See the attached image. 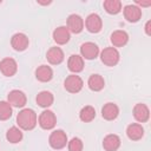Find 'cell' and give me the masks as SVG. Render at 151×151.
Returning <instances> with one entry per match:
<instances>
[{"label": "cell", "mask_w": 151, "mask_h": 151, "mask_svg": "<svg viewBox=\"0 0 151 151\" xmlns=\"http://www.w3.org/2000/svg\"><path fill=\"white\" fill-rule=\"evenodd\" d=\"M120 144H122V140L119 136L114 133H110L105 136L103 139V147L105 151H117L120 147Z\"/></svg>", "instance_id": "obj_15"}, {"label": "cell", "mask_w": 151, "mask_h": 151, "mask_svg": "<svg viewBox=\"0 0 151 151\" xmlns=\"http://www.w3.org/2000/svg\"><path fill=\"white\" fill-rule=\"evenodd\" d=\"M87 86L91 91L99 92L105 86V80L100 74H91L87 80Z\"/></svg>", "instance_id": "obj_23"}, {"label": "cell", "mask_w": 151, "mask_h": 151, "mask_svg": "<svg viewBox=\"0 0 151 151\" xmlns=\"http://www.w3.org/2000/svg\"><path fill=\"white\" fill-rule=\"evenodd\" d=\"M12 113H13V110H12V106L9 105V103L1 100L0 101V120H2V122L8 120L12 117Z\"/></svg>", "instance_id": "obj_27"}, {"label": "cell", "mask_w": 151, "mask_h": 151, "mask_svg": "<svg viewBox=\"0 0 151 151\" xmlns=\"http://www.w3.org/2000/svg\"><path fill=\"white\" fill-rule=\"evenodd\" d=\"M0 4H1V1H0Z\"/></svg>", "instance_id": "obj_31"}, {"label": "cell", "mask_w": 151, "mask_h": 151, "mask_svg": "<svg viewBox=\"0 0 151 151\" xmlns=\"http://www.w3.org/2000/svg\"><path fill=\"white\" fill-rule=\"evenodd\" d=\"M64 58H65L64 51L60 47H58V46L50 47V50L46 53V59H47V61L51 65H59V64H61L64 61Z\"/></svg>", "instance_id": "obj_13"}, {"label": "cell", "mask_w": 151, "mask_h": 151, "mask_svg": "<svg viewBox=\"0 0 151 151\" xmlns=\"http://www.w3.org/2000/svg\"><path fill=\"white\" fill-rule=\"evenodd\" d=\"M123 12H124V18L129 22H137L142 18V9L137 5H126Z\"/></svg>", "instance_id": "obj_14"}, {"label": "cell", "mask_w": 151, "mask_h": 151, "mask_svg": "<svg viewBox=\"0 0 151 151\" xmlns=\"http://www.w3.org/2000/svg\"><path fill=\"white\" fill-rule=\"evenodd\" d=\"M35 101L37 104L40 106V107H44V109H47L50 107L53 101H54V97L53 94L50 92V91H41L37 94L35 97Z\"/></svg>", "instance_id": "obj_22"}, {"label": "cell", "mask_w": 151, "mask_h": 151, "mask_svg": "<svg viewBox=\"0 0 151 151\" xmlns=\"http://www.w3.org/2000/svg\"><path fill=\"white\" fill-rule=\"evenodd\" d=\"M67 134L63 130H54L48 137V144L54 150L64 149L67 145Z\"/></svg>", "instance_id": "obj_3"}, {"label": "cell", "mask_w": 151, "mask_h": 151, "mask_svg": "<svg viewBox=\"0 0 151 151\" xmlns=\"http://www.w3.org/2000/svg\"><path fill=\"white\" fill-rule=\"evenodd\" d=\"M17 124L19 129L31 131L38 124V116L32 109H22L17 114Z\"/></svg>", "instance_id": "obj_1"}, {"label": "cell", "mask_w": 151, "mask_h": 151, "mask_svg": "<svg viewBox=\"0 0 151 151\" xmlns=\"http://www.w3.org/2000/svg\"><path fill=\"white\" fill-rule=\"evenodd\" d=\"M66 27L70 33L72 32L74 34H78L84 29V19L78 14H71L66 20Z\"/></svg>", "instance_id": "obj_9"}, {"label": "cell", "mask_w": 151, "mask_h": 151, "mask_svg": "<svg viewBox=\"0 0 151 151\" xmlns=\"http://www.w3.org/2000/svg\"><path fill=\"white\" fill-rule=\"evenodd\" d=\"M7 101L9 103L11 106L13 107H24L27 103V97L26 94L20 91V90H12L7 94Z\"/></svg>", "instance_id": "obj_7"}, {"label": "cell", "mask_w": 151, "mask_h": 151, "mask_svg": "<svg viewBox=\"0 0 151 151\" xmlns=\"http://www.w3.org/2000/svg\"><path fill=\"white\" fill-rule=\"evenodd\" d=\"M126 136L131 140H139L144 136V127L142 124L132 123L126 127Z\"/></svg>", "instance_id": "obj_20"}, {"label": "cell", "mask_w": 151, "mask_h": 151, "mask_svg": "<svg viewBox=\"0 0 151 151\" xmlns=\"http://www.w3.org/2000/svg\"><path fill=\"white\" fill-rule=\"evenodd\" d=\"M71 33L66 26H59L53 31V40L58 45H65L70 41Z\"/></svg>", "instance_id": "obj_16"}, {"label": "cell", "mask_w": 151, "mask_h": 151, "mask_svg": "<svg viewBox=\"0 0 151 151\" xmlns=\"http://www.w3.org/2000/svg\"><path fill=\"white\" fill-rule=\"evenodd\" d=\"M150 25H151V21H150V20H149V21H146V24H145V33H146V35H151Z\"/></svg>", "instance_id": "obj_29"}, {"label": "cell", "mask_w": 151, "mask_h": 151, "mask_svg": "<svg viewBox=\"0 0 151 151\" xmlns=\"http://www.w3.org/2000/svg\"><path fill=\"white\" fill-rule=\"evenodd\" d=\"M110 40L113 47H123L129 41V34L123 29H117L111 34Z\"/></svg>", "instance_id": "obj_18"}, {"label": "cell", "mask_w": 151, "mask_h": 151, "mask_svg": "<svg viewBox=\"0 0 151 151\" xmlns=\"http://www.w3.org/2000/svg\"><path fill=\"white\" fill-rule=\"evenodd\" d=\"M99 54V47L97 44L92 42V41H87L84 42L80 46V55L83 59H87V60H92L96 59Z\"/></svg>", "instance_id": "obj_8"}, {"label": "cell", "mask_w": 151, "mask_h": 151, "mask_svg": "<svg viewBox=\"0 0 151 151\" xmlns=\"http://www.w3.org/2000/svg\"><path fill=\"white\" fill-rule=\"evenodd\" d=\"M120 54L116 47H105L100 52V60L106 66H116L119 63Z\"/></svg>", "instance_id": "obj_2"}, {"label": "cell", "mask_w": 151, "mask_h": 151, "mask_svg": "<svg viewBox=\"0 0 151 151\" xmlns=\"http://www.w3.org/2000/svg\"><path fill=\"white\" fill-rule=\"evenodd\" d=\"M28 44H29L28 37L24 33H15L11 38V46L13 47V50H15L18 52L25 51L28 47Z\"/></svg>", "instance_id": "obj_11"}, {"label": "cell", "mask_w": 151, "mask_h": 151, "mask_svg": "<svg viewBox=\"0 0 151 151\" xmlns=\"http://www.w3.org/2000/svg\"><path fill=\"white\" fill-rule=\"evenodd\" d=\"M136 5L139 7V6H143V7H147L151 5V1H147V2H143V1H136Z\"/></svg>", "instance_id": "obj_30"}, {"label": "cell", "mask_w": 151, "mask_h": 151, "mask_svg": "<svg viewBox=\"0 0 151 151\" xmlns=\"http://www.w3.org/2000/svg\"><path fill=\"white\" fill-rule=\"evenodd\" d=\"M0 71L5 77H13L18 71V64L13 58H4L0 61Z\"/></svg>", "instance_id": "obj_10"}, {"label": "cell", "mask_w": 151, "mask_h": 151, "mask_svg": "<svg viewBox=\"0 0 151 151\" xmlns=\"http://www.w3.org/2000/svg\"><path fill=\"white\" fill-rule=\"evenodd\" d=\"M35 78L41 83H48L53 78V70L47 65H40L35 70Z\"/></svg>", "instance_id": "obj_21"}, {"label": "cell", "mask_w": 151, "mask_h": 151, "mask_svg": "<svg viewBox=\"0 0 151 151\" xmlns=\"http://www.w3.org/2000/svg\"><path fill=\"white\" fill-rule=\"evenodd\" d=\"M22 137H24V134H22L21 129L17 127V126L9 127V129L7 130V132H6V139H7L9 143H12V144H17V143L21 142Z\"/></svg>", "instance_id": "obj_24"}, {"label": "cell", "mask_w": 151, "mask_h": 151, "mask_svg": "<svg viewBox=\"0 0 151 151\" xmlns=\"http://www.w3.org/2000/svg\"><path fill=\"white\" fill-rule=\"evenodd\" d=\"M67 68L73 72V74L79 73L84 70V59L79 54H72L67 60Z\"/></svg>", "instance_id": "obj_19"}, {"label": "cell", "mask_w": 151, "mask_h": 151, "mask_svg": "<svg viewBox=\"0 0 151 151\" xmlns=\"http://www.w3.org/2000/svg\"><path fill=\"white\" fill-rule=\"evenodd\" d=\"M38 124L44 130H52L57 124V117L52 111L45 110L39 114Z\"/></svg>", "instance_id": "obj_5"}, {"label": "cell", "mask_w": 151, "mask_h": 151, "mask_svg": "<svg viewBox=\"0 0 151 151\" xmlns=\"http://www.w3.org/2000/svg\"><path fill=\"white\" fill-rule=\"evenodd\" d=\"M119 116V107L114 103H106L101 107V117L105 120H114Z\"/></svg>", "instance_id": "obj_17"}, {"label": "cell", "mask_w": 151, "mask_h": 151, "mask_svg": "<svg viewBox=\"0 0 151 151\" xmlns=\"http://www.w3.org/2000/svg\"><path fill=\"white\" fill-rule=\"evenodd\" d=\"M84 86V81L83 79L77 76V74H70L66 77L65 81H64V87L67 92L70 93H78L81 91Z\"/></svg>", "instance_id": "obj_4"}, {"label": "cell", "mask_w": 151, "mask_h": 151, "mask_svg": "<svg viewBox=\"0 0 151 151\" xmlns=\"http://www.w3.org/2000/svg\"><path fill=\"white\" fill-rule=\"evenodd\" d=\"M104 9L109 14H118L122 11V1L119 0H105L103 2Z\"/></svg>", "instance_id": "obj_25"}, {"label": "cell", "mask_w": 151, "mask_h": 151, "mask_svg": "<svg viewBox=\"0 0 151 151\" xmlns=\"http://www.w3.org/2000/svg\"><path fill=\"white\" fill-rule=\"evenodd\" d=\"M67 147L68 151H83L84 149V144L83 140L78 137H73L68 143H67Z\"/></svg>", "instance_id": "obj_28"}, {"label": "cell", "mask_w": 151, "mask_h": 151, "mask_svg": "<svg viewBox=\"0 0 151 151\" xmlns=\"http://www.w3.org/2000/svg\"><path fill=\"white\" fill-rule=\"evenodd\" d=\"M79 118H80V120L84 122V123H90V122H92V120L96 118V110H94V107L91 106V105L84 106V107L80 110V112H79Z\"/></svg>", "instance_id": "obj_26"}, {"label": "cell", "mask_w": 151, "mask_h": 151, "mask_svg": "<svg viewBox=\"0 0 151 151\" xmlns=\"http://www.w3.org/2000/svg\"><path fill=\"white\" fill-rule=\"evenodd\" d=\"M133 117L138 123H146L150 119V110L147 107V105L138 103L133 106Z\"/></svg>", "instance_id": "obj_12"}, {"label": "cell", "mask_w": 151, "mask_h": 151, "mask_svg": "<svg viewBox=\"0 0 151 151\" xmlns=\"http://www.w3.org/2000/svg\"><path fill=\"white\" fill-rule=\"evenodd\" d=\"M84 26L90 33H99L103 28V20L98 14L91 13L86 17Z\"/></svg>", "instance_id": "obj_6"}]
</instances>
